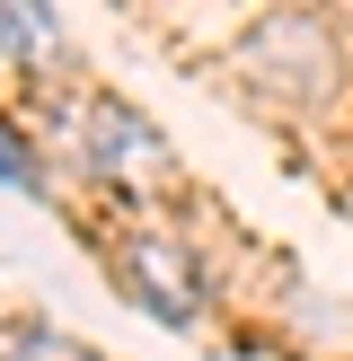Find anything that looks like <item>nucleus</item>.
I'll use <instances>...</instances> for the list:
<instances>
[{"label": "nucleus", "instance_id": "obj_1", "mask_svg": "<svg viewBox=\"0 0 353 361\" xmlns=\"http://www.w3.org/2000/svg\"><path fill=\"white\" fill-rule=\"evenodd\" d=\"M124 274H133V300H141L150 317H168V326H186V317H194L186 264H168V247H159V238H133V247H124Z\"/></svg>", "mask_w": 353, "mask_h": 361}, {"label": "nucleus", "instance_id": "obj_2", "mask_svg": "<svg viewBox=\"0 0 353 361\" xmlns=\"http://www.w3.org/2000/svg\"><path fill=\"white\" fill-rule=\"evenodd\" d=\"M0 44H53V18H27V9H0Z\"/></svg>", "mask_w": 353, "mask_h": 361}, {"label": "nucleus", "instance_id": "obj_3", "mask_svg": "<svg viewBox=\"0 0 353 361\" xmlns=\"http://www.w3.org/2000/svg\"><path fill=\"white\" fill-rule=\"evenodd\" d=\"M0 185H27V159H18L9 141H0Z\"/></svg>", "mask_w": 353, "mask_h": 361}]
</instances>
